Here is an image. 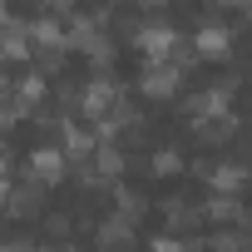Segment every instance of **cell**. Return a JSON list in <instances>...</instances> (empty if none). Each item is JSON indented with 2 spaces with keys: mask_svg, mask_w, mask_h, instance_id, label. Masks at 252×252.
<instances>
[{
  "mask_svg": "<svg viewBox=\"0 0 252 252\" xmlns=\"http://www.w3.org/2000/svg\"><path fill=\"white\" fill-rule=\"evenodd\" d=\"M203 218H208V222H237V227H242V218H247V213L237 208V198H222V193H213V198L203 203Z\"/></svg>",
  "mask_w": 252,
  "mask_h": 252,
  "instance_id": "8fae6325",
  "label": "cell"
},
{
  "mask_svg": "<svg viewBox=\"0 0 252 252\" xmlns=\"http://www.w3.org/2000/svg\"><path fill=\"white\" fill-rule=\"evenodd\" d=\"M79 104H84V119L104 124V119L124 104V94H119V84H114V79H89V84L79 89Z\"/></svg>",
  "mask_w": 252,
  "mask_h": 252,
  "instance_id": "7a4b0ae2",
  "label": "cell"
},
{
  "mask_svg": "<svg viewBox=\"0 0 252 252\" xmlns=\"http://www.w3.org/2000/svg\"><path fill=\"white\" fill-rule=\"evenodd\" d=\"M30 178L35 183H45V188H55V183H64V168H69V158H64V149L60 144H45V149H35L30 154Z\"/></svg>",
  "mask_w": 252,
  "mask_h": 252,
  "instance_id": "3957f363",
  "label": "cell"
},
{
  "mask_svg": "<svg viewBox=\"0 0 252 252\" xmlns=\"http://www.w3.org/2000/svg\"><path fill=\"white\" fill-rule=\"evenodd\" d=\"M183 60H188L183 50H178L173 60H149L144 74H139V94H144V99H173L178 84H183V69H188Z\"/></svg>",
  "mask_w": 252,
  "mask_h": 252,
  "instance_id": "6da1fadb",
  "label": "cell"
},
{
  "mask_svg": "<svg viewBox=\"0 0 252 252\" xmlns=\"http://www.w3.org/2000/svg\"><path fill=\"white\" fill-rule=\"evenodd\" d=\"M134 45L149 55V60H173L178 55V30L173 25H144V30H134Z\"/></svg>",
  "mask_w": 252,
  "mask_h": 252,
  "instance_id": "277c9868",
  "label": "cell"
},
{
  "mask_svg": "<svg viewBox=\"0 0 252 252\" xmlns=\"http://www.w3.org/2000/svg\"><path fill=\"white\" fill-rule=\"evenodd\" d=\"M247 178H252V173H247L242 163H218V168L208 173V188L222 193V198H237V193L247 188Z\"/></svg>",
  "mask_w": 252,
  "mask_h": 252,
  "instance_id": "9c48e42d",
  "label": "cell"
},
{
  "mask_svg": "<svg viewBox=\"0 0 252 252\" xmlns=\"http://www.w3.org/2000/svg\"><path fill=\"white\" fill-rule=\"evenodd\" d=\"M242 10H247V15H252V0H242Z\"/></svg>",
  "mask_w": 252,
  "mask_h": 252,
  "instance_id": "ac0fdd59",
  "label": "cell"
},
{
  "mask_svg": "<svg viewBox=\"0 0 252 252\" xmlns=\"http://www.w3.org/2000/svg\"><path fill=\"white\" fill-rule=\"evenodd\" d=\"M149 252H198V242H178V237H158Z\"/></svg>",
  "mask_w": 252,
  "mask_h": 252,
  "instance_id": "9a60e30c",
  "label": "cell"
},
{
  "mask_svg": "<svg viewBox=\"0 0 252 252\" xmlns=\"http://www.w3.org/2000/svg\"><path fill=\"white\" fill-rule=\"evenodd\" d=\"M213 5H242V0H213Z\"/></svg>",
  "mask_w": 252,
  "mask_h": 252,
  "instance_id": "e0dca14e",
  "label": "cell"
},
{
  "mask_svg": "<svg viewBox=\"0 0 252 252\" xmlns=\"http://www.w3.org/2000/svg\"><path fill=\"white\" fill-rule=\"evenodd\" d=\"M163 218H168V227H173V232H188V227H198V222H203V208H198V203H188V198H168V203H163Z\"/></svg>",
  "mask_w": 252,
  "mask_h": 252,
  "instance_id": "30bf717a",
  "label": "cell"
},
{
  "mask_svg": "<svg viewBox=\"0 0 252 252\" xmlns=\"http://www.w3.org/2000/svg\"><path fill=\"white\" fill-rule=\"evenodd\" d=\"M114 198H119V213H124V218H134V222L149 213V198H144L139 188H124V183H119V188H114Z\"/></svg>",
  "mask_w": 252,
  "mask_h": 252,
  "instance_id": "7c38bea8",
  "label": "cell"
},
{
  "mask_svg": "<svg viewBox=\"0 0 252 252\" xmlns=\"http://www.w3.org/2000/svg\"><path fill=\"white\" fill-rule=\"evenodd\" d=\"M134 5H149V10H158V5H163V0H134Z\"/></svg>",
  "mask_w": 252,
  "mask_h": 252,
  "instance_id": "2e32d148",
  "label": "cell"
},
{
  "mask_svg": "<svg viewBox=\"0 0 252 252\" xmlns=\"http://www.w3.org/2000/svg\"><path fill=\"white\" fill-rule=\"evenodd\" d=\"M94 242H99V252H119V247H129V242H134V218H124V213L99 218Z\"/></svg>",
  "mask_w": 252,
  "mask_h": 252,
  "instance_id": "5b68a950",
  "label": "cell"
},
{
  "mask_svg": "<svg viewBox=\"0 0 252 252\" xmlns=\"http://www.w3.org/2000/svg\"><path fill=\"white\" fill-rule=\"evenodd\" d=\"M237 134V119L232 114H208V119H193V139H203V144H227Z\"/></svg>",
  "mask_w": 252,
  "mask_h": 252,
  "instance_id": "ba28073f",
  "label": "cell"
},
{
  "mask_svg": "<svg viewBox=\"0 0 252 252\" xmlns=\"http://www.w3.org/2000/svg\"><path fill=\"white\" fill-rule=\"evenodd\" d=\"M227 50H232V30L218 25V20H203L198 35H193V55H203V60H222Z\"/></svg>",
  "mask_w": 252,
  "mask_h": 252,
  "instance_id": "8992f818",
  "label": "cell"
},
{
  "mask_svg": "<svg viewBox=\"0 0 252 252\" xmlns=\"http://www.w3.org/2000/svg\"><path fill=\"white\" fill-rule=\"evenodd\" d=\"M149 173H154V178H173V173H183V154H178V149H158V154L149 158Z\"/></svg>",
  "mask_w": 252,
  "mask_h": 252,
  "instance_id": "4fadbf2b",
  "label": "cell"
},
{
  "mask_svg": "<svg viewBox=\"0 0 252 252\" xmlns=\"http://www.w3.org/2000/svg\"><path fill=\"white\" fill-rule=\"evenodd\" d=\"M242 247H247L242 232H213L208 237V252H242Z\"/></svg>",
  "mask_w": 252,
  "mask_h": 252,
  "instance_id": "5bb4252c",
  "label": "cell"
},
{
  "mask_svg": "<svg viewBox=\"0 0 252 252\" xmlns=\"http://www.w3.org/2000/svg\"><path fill=\"white\" fill-rule=\"evenodd\" d=\"M5 208H10L15 218H35V213L45 208V183H35V178L15 183V188L5 193Z\"/></svg>",
  "mask_w": 252,
  "mask_h": 252,
  "instance_id": "52a82bcc",
  "label": "cell"
}]
</instances>
